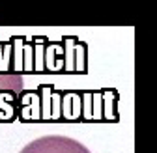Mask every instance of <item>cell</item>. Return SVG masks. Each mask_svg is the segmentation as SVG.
Listing matches in <instances>:
<instances>
[{"mask_svg": "<svg viewBox=\"0 0 157 153\" xmlns=\"http://www.w3.org/2000/svg\"><path fill=\"white\" fill-rule=\"evenodd\" d=\"M19 153H92L84 144L62 135H49L26 144Z\"/></svg>", "mask_w": 157, "mask_h": 153, "instance_id": "obj_1", "label": "cell"}, {"mask_svg": "<svg viewBox=\"0 0 157 153\" xmlns=\"http://www.w3.org/2000/svg\"><path fill=\"white\" fill-rule=\"evenodd\" d=\"M23 76L19 75H0V120H11L17 112V99H4V91L8 90H21Z\"/></svg>", "mask_w": 157, "mask_h": 153, "instance_id": "obj_2", "label": "cell"}]
</instances>
